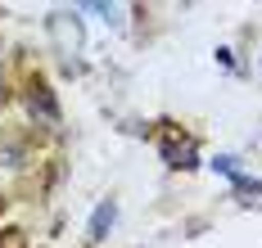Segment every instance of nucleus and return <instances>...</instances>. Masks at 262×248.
Here are the masks:
<instances>
[{"mask_svg": "<svg viewBox=\"0 0 262 248\" xmlns=\"http://www.w3.org/2000/svg\"><path fill=\"white\" fill-rule=\"evenodd\" d=\"M217 63H222L226 72H235V55H231V50H217Z\"/></svg>", "mask_w": 262, "mask_h": 248, "instance_id": "7", "label": "nucleus"}, {"mask_svg": "<svg viewBox=\"0 0 262 248\" xmlns=\"http://www.w3.org/2000/svg\"><path fill=\"white\" fill-rule=\"evenodd\" d=\"M46 36H50L54 59L63 63V72H81V55H86V28H81V9H50L46 14Z\"/></svg>", "mask_w": 262, "mask_h": 248, "instance_id": "1", "label": "nucleus"}, {"mask_svg": "<svg viewBox=\"0 0 262 248\" xmlns=\"http://www.w3.org/2000/svg\"><path fill=\"white\" fill-rule=\"evenodd\" d=\"M208 167L217 171V176H226V181L235 185V194H249V199H258V194H262V181H258V176H249V171L239 167L235 154H217V158H208Z\"/></svg>", "mask_w": 262, "mask_h": 248, "instance_id": "3", "label": "nucleus"}, {"mask_svg": "<svg viewBox=\"0 0 262 248\" xmlns=\"http://www.w3.org/2000/svg\"><path fill=\"white\" fill-rule=\"evenodd\" d=\"M73 5H77V9H86V14H95V18H100V23H104V28H122V5H118V0H73Z\"/></svg>", "mask_w": 262, "mask_h": 248, "instance_id": "6", "label": "nucleus"}, {"mask_svg": "<svg viewBox=\"0 0 262 248\" xmlns=\"http://www.w3.org/2000/svg\"><path fill=\"white\" fill-rule=\"evenodd\" d=\"M163 163L167 167H199V144L194 140H177V136H167L163 140Z\"/></svg>", "mask_w": 262, "mask_h": 248, "instance_id": "5", "label": "nucleus"}, {"mask_svg": "<svg viewBox=\"0 0 262 248\" xmlns=\"http://www.w3.org/2000/svg\"><path fill=\"white\" fill-rule=\"evenodd\" d=\"M113 226H118V199H100L95 212H91V221H86V239L91 244H104Z\"/></svg>", "mask_w": 262, "mask_h": 248, "instance_id": "4", "label": "nucleus"}, {"mask_svg": "<svg viewBox=\"0 0 262 248\" xmlns=\"http://www.w3.org/2000/svg\"><path fill=\"white\" fill-rule=\"evenodd\" d=\"M0 100H5V72H0Z\"/></svg>", "mask_w": 262, "mask_h": 248, "instance_id": "8", "label": "nucleus"}, {"mask_svg": "<svg viewBox=\"0 0 262 248\" xmlns=\"http://www.w3.org/2000/svg\"><path fill=\"white\" fill-rule=\"evenodd\" d=\"M27 113L36 117V127H59V122H63V109H59L54 90L41 82V77L27 82Z\"/></svg>", "mask_w": 262, "mask_h": 248, "instance_id": "2", "label": "nucleus"}]
</instances>
